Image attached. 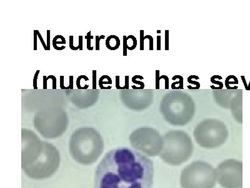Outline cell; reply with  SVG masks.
I'll use <instances>...</instances> for the list:
<instances>
[{"label":"cell","mask_w":250,"mask_h":188,"mask_svg":"<svg viewBox=\"0 0 250 188\" xmlns=\"http://www.w3.org/2000/svg\"><path fill=\"white\" fill-rule=\"evenodd\" d=\"M153 174L150 159L130 148H116L97 166L94 188H151Z\"/></svg>","instance_id":"cell-1"},{"label":"cell","mask_w":250,"mask_h":188,"mask_svg":"<svg viewBox=\"0 0 250 188\" xmlns=\"http://www.w3.org/2000/svg\"><path fill=\"white\" fill-rule=\"evenodd\" d=\"M100 135L91 129L78 130L71 137L70 152L73 159L80 164L89 166L98 159L103 151Z\"/></svg>","instance_id":"cell-2"},{"label":"cell","mask_w":250,"mask_h":188,"mask_svg":"<svg viewBox=\"0 0 250 188\" xmlns=\"http://www.w3.org/2000/svg\"><path fill=\"white\" fill-rule=\"evenodd\" d=\"M193 151L192 142L186 134L173 132L166 135L160 157L168 164L179 166L190 158Z\"/></svg>","instance_id":"cell-3"},{"label":"cell","mask_w":250,"mask_h":188,"mask_svg":"<svg viewBox=\"0 0 250 188\" xmlns=\"http://www.w3.org/2000/svg\"><path fill=\"white\" fill-rule=\"evenodd\" d=\"M60 164V155L58 151L53 145L43 142L40 155L31 164L22 168L30 178L43 180L53 176Z\"/></svg>","instance_id":"cell-4"},{"label":"cell","mask_w":250,"mask_h":188,"mask_svg":"<svg viewBox=\"0 0 250 188\" xmlns=\"http://www.w3.org/2000/svg\"><path fill=\"white\" fill-rule=\"evenodd\" d=\"M216 181V170L208 163L201 161L186 166L180 177L182 188H213Z\"/></svg>","instance_id":"cell-5"},{"label":"cell","mask_w":250,"mask_h":188,"mask_svg":"<svg viewBox=\"0 0 250 188\" xmlns=\"http://www.w3.org/2000/svg\"><path fill=\"white\" fill-rule=\"evenodd\" d=\"M195 137L200 146L206 149H214L225 142L227 131L221 124L207 122L199 125L195 129Z\"/></svg>","instance_id":"cell-6"},{"label":"cell","mask_w":250,"mask_h":188,"mask_svg":"<svg viewBox=\"0 0 250 188\" xmlns=\"http://www.w3.org/2000/svg\"><path fill=\"white\" fill-rule=\"evenodd\" d=\"M130 142L135 149L150 157L160 154L163 147V141L158 133L150 129L135 131L130 137Z\"/></svg>","instance_id":"cell-7"},{"label":"cell","mask_w":250,"mask_h":188,"mask_svg":"<svg viewBox=\"0 0 250 188\" xmlns=\"http://www.w3.org/2000/svg\"><path fill=\"white\" fill-rule=\"evenodd\" d=\"M242 164L234 159L221 162L216 169L217 180L224 188H237L241 184Z\"/></svg>","instance_id":"cell-8"},{"label":"cell","mask_w":250,"mask_h":188,"mask_svg":"<svg viewBox=\"0 0 250 188\" xmlns=\"http://www.w3.org/2000/svg\"><path fill=\"white\" fill-rule=\"evenodd\" d=\"M43 147L41 142L33 135L23 134V148L21 156L22 168L31 164L40 155Z\"/></svg>","instance_id":"cell-9"},{"label":"cell","mask_w":250,"mask_h":188,"mask_svg":"<svg viewBox=\"0 0 250 188\" xmlns=\"http://www.w3.org/2000/svg\"><path fill=\"white\" fill-rule=\"evenodd\" d=\"M106 46L110 50H116L120 46V40L117 36L110 35L106 40Z\"/></svg>","instance_id":"cell-10"},{"label":"cell","mask_w":250,"mask_h":188,"mask_svg":"<svg viewBox=\"0 0 250 188\" xmlns=\"http://www.w3.org/2000/svg\"><path fill=\"white\" fill-rule=\"evenodd\" d=\"M66 43V40L64 36L62 35L58 34V35L55 36L53 40V46L54 48L56 50H62L65 49L66 47L65 46H62L61 47H58V44H65Z\"/></svg>","instance_id":"cell-11"},{"label":"cell","mask_w":250,"mask_h":188,"mask_svg":"<svg viewBox=\"0 0 250 188\" xmlns=\"http://www.w3.org/2000/svg\"><path fill=\"white\" fill-rule=\"evenodd\" d=\"M137 46V40L133 35H129L126 37V48L128 50H133Z\"/></svg>","instance_id":"cell-12"},{"label":"cell","mask_w":250,"mask_h":188,"mask_svg":"<svg viewBox=\"0 0 250 188\" xmlns=\"http://www.w3.org/2000/svg\"><path fill=\"white\" fill-rule=\"evenodd\" d=\"M104 84H112V80L110 78V77L108 75H103L100 77L99 80V85L101 89H111V86L107 87H104L103 86Z\"/></svg>","instance_id":"cell-13"},{"label":"cell","mask_w":250,"mask_h":188,"mask_svg":"<svg viewBox=\"0 0 250 188\" xmlns=\"http://www.w3.org/2000/svg\"><path fill=\"white\" fill-rule=\"evenodd\" d=\"M176 79H179V81L178 82H174V83H173L171 85V88L173 89H176V87L177 85H179V87H178V89H183V77L181 75H174V76L172 78V80H175Z\"/></svg>","instance_id":"cell-14"},{"label":"cell","mask_w":250,"mask_h":188,"mask_svg":"<svg viewBox=\"0 0 250 188\" xmlns=\"http://www.w3.org/2000/svg\"><path fill=\"white\" fill-rule=\"evenodd\" d=\"M230 84H238V80L236 77L234 75H229L226 77L225 80V85L228 89H231Z\"/></svg>","instance_id":"cell-15"},{"label":"cell","mask_w":250,"mask_h":188,"mask_svg":"<svg viewBox=\"0 0 250 188\" xmlns=\"http://www.w3.org/2000/svg\"><path fill=\"white\" fill-rule=\"evenodd\" d=\"M222 77L221 76H219V75H213V77H211V82L212 83L215 84H217L218 85V89H222L223 88V84L221 82H219L216 80V79H218V78Z\"/></svg>","instance_id":"cell-16"},{"label":"cell","mask_w":250,"mask_h":188,"mask_svg":"<svg viewBox=\"0 0 250 188\" xmlns=\"http://www.w3.org/2000/svg\"><path fill=\"white\" fill-rule=\"evenodd\" d=\"M91 31H89L85 36V38L87 40V45H86V47H87V49L88 50H93V47H91V40H92L94 36L91 35Z\"/></svg>","instance_id":"cell-17"},{"label":"cell","mask_w":250,"mask_h":188,"mask_svg":"<svg viewBox=\"0 0 250 188\" xmlns=\"http://www.w3.org/2000/svg\"><path fill=\"white\" fill-rule=\"evenodd\" d=\"M105 38V36L101 35V36H96L95 37V41H96V47L95 49L96 50H100V40L104 39Z\"/></svg>","instance_id":"cell-18"},{"label":"cell","mask_w":250,"mask_h":188,"mask_svg":"<svg viewBox=\"0 0 250 188\" xmlns=\"http://www.w3.org/2000/svg\"><path fill=\"white\" fill-rule=\"evenodd\" d=\"M144 30H140V50H144V41H145Z\"/></svg>","instance_id":"cell-19"},{"label":"cell","mask_w":250,"mask_h":188,"mask_svg":"<svg viewBox=\"0 0 250 188\" xmlns=\"http://www.w3.org/2000/svg\"><path fill=\"white\" fill-rule=\"evenodd\" d=\"M39 72H40V70H38L36 71L35 74H34V79H33V89H38V86H37V80H38V75H39Z\"/></svg>","instance_id":"cell-20"},{"label":"cell","mask_w":250,"mask_h":188,"mask_svg":"<svg viewBox=\"0 0 250 188\" xmlns=\"http://www.w3.org/2000/svg\"><path fill=\"white\" fill-rule=\"evenodd\" d=\"M70 48L72 50H80V47L79 45L78 47H75L73 44V36L71 35L70 36Z\"/></svg>","instance_id":"cell-21"},{"label":"cell","mask_w":250,"mask_h":188,"mask_svg":"<svg viewBox=\"0 0 250 188\" xmlns=\"http://www.w3.org/2000/svg\"><path fill=\"white\" fill-rule=\"evenodd\" d=\"M169 50V30H165V50Z\"/></svg>","instance_id":"cell-22"},{"label":"cell","mask_w":250,"mask_h":188,"mask_svg":"<svg viewBox=\"0 0 250 188\" xmlns=\"http://www.w3.org/2000/svg\"><path fill=\"white\" fill-rule=\"evenodd\" d=\"M49 79H52L53 80V89H56V78L54 75H49L47 77L46 80L48 81Z\"/></svg>","instance_id":"cell-23"},{"label":"cell","mask_w":250,"mask_h":188,"mask_svg":"<svg viewBox=\"0 0 250 188\" xmlns=\"http://www.w3.org/2000/svg\"><path fill=\"white\" fill-rule=\"evenodd\" d=\"M36 32H37V34H38V36L39 37V40H40L41 43V44H42V45H43V48H44V49L45 50H48V48H47L46 44L45 42H44V40H43V38H42V36H41V33H39V31H38V30H36Z\"/></svg>","instance_id":"cell-24"},{"label":"cell","mask_w":250,"mask_h":188,"mask_svg":"<svg viewBox=\"0 0 250 188\" xmlns=\"http://www.w3.org/2000/svg\"><path fill=\"white\" fill-rule=\"evenodd\" d=\"M188 83H190V84H193V85H195V87H196V89H200V83L198 82H196V81H194V80H193V79H191V76H189L188 78Z\"/></svg>","instance_id":"cell-25"},{"label":"cell","mask_w":250,"mask_h":188,"mask_svg":"<svg viewBox=\"0 0 250 188\" xmlns=\"http://www.w3.org/2000/svg\"><path fill=\"white\" fill-rule=\"evenodd\" d=\"M93 89H96V70H93Z\"/></svg>","instance_id":"cell-26"},{"label":"cell","mask_w":250,"mask_h":188,"mask_svg":"<svg viewBox=\"0 0 250 188\" xmlns=\"http://www.w3.org/2000/svg\"><path fill=\"white\" fill-rule=\"evenodd\" d=\"M161 78L159 75V70H156V89H159V82H160Z\"/></svg>","instance_id":"cell-27"},{"label":"cell","mask_w":250,"mask_h":188,"mask_svg":"<svg viewBox=\"0 0 250 188\" xmlns=\"http://www.w3.org/2000/svg\"><path fill=\"white\" fill-rule=\"evenodd\" d=\"M145 38H148L150 40V50H153V38L151 35L145 36Z\"/></svg>","instance_id":"cell-28"},{"label":"cell","mask_w":250,"mask_h":188,"mask_svg":"<svg viewBox=\"0 0 250 188\" xmlns=\"http://www.w3.org/2000/svg\"><path fill=\"white\" fill-rule=\"evenodd\" d=\"M126 36H123V56H127V48H126Z\"/></svg>","instance_id":"cell-29"},{"label":"cell","mask_w":250,"mask_h":188,"mask_svg":"<svg viewBox=\"0 0 250 188\" xmlns=\"http://www.w3.org/2000/svg\"><path fill=\"white\" fill-rule=\"evenodd\" d=\"M115 81H116V88L117 89H125L124 87H121L120 85H119V81H120V77L118 76V75L116 76Z\"/></svg>","instance_id":"cell-30"},{"label":"cell","mask_w":250,"mask_h":188,"mask_svg":"<svg viewBox=\"0 0 250 188\" xmlns=\"http://www.w3.org/2000/svg\"><path fill=\"white\" fill-rule=\"evenodd\" d=\"M161 79H164L165 80V89H169V78L168 76L165 75H163L160 76Z\"/></svg>","instance_id":"cell-31"},{"label":"cell","mask_w":250,"mask_h":188,"mask_svg":"<svg viewBox=\"0 0 250 188\" xmlns=\"http://www.w3.org/2000/svg\"><path fill=\"white\" fill-rule=\"evenodd\" d=\"M47 48L48 50H50V30H47Z\"/></svg>","instance_id":"cell-32"},{"label":"cell","mask_w":250,"mask_h":188,"mask_svg":"<svg viewBox=\"0 0 250 188\" xmlns=\"http://www.w3.org/2000/svg\"><path fill=\"white\" fill-rule=\"evenodd\" d=\"M132 82H133L134 83V84H138V85H140V86L141 87V89H144V87H145V84H144L143 82H141V81H137L136 80V79H135L134 77H133V78H132Z\"/></svg>","instance_id":"cell-33"},{"label":"cell","mask_w":250,"mask_h":188,"mask_svg":"<svg viewBox=\"0 0 250 188\" xmlns=\"http://www.w3.org/2000/svg\"><path fill=\"white\" fill-rule=\"evenodd\" d=\"M37 36L36 30H34V50H37Z\"/></svg>","instance_id":"cell-34"},{"label":"cell","mask_w":250,"mask_h":188,"mask_svg":"<svg viewBox=\"0 0 250 188\" xmlns=\"http://www.w3.org/2000/svg\"><path fill=\"white\" fill-rule=\"evenodd\" d=\"M60 88L61 89H70L69 87H65L64 85V76H60Z\"/></svg>","instance_id":"cell-35"},{"label":"cell","mask_w":250,"mask_h":188,"mask_svg":"<svg viewBox=\"0 0 250 188\" xmlns=\"http://www.w3.org/2000/svg\"><path fill=\"white\" fill-rule=\"evenodd\" d=\"M157 50H161V36H157Z\"/></svg>","instance_id":"cell-36"},{"label":"cell","mask_w":250,"mask_h":188,"mask_svg":"<svg viewBox=\"0 0 250 188\" xmlns=\"http://www.w3.org/2000/svg\"><path fill=\"white\" fill-rule=\"evenodd\" d=\"M241 80H242V81H243V85H244V87H245V89L246 90H248V85L247 84L246 81L245 77L243 76V75H242V76H241Z\"/></svg>","instance_id":"cell-37"},{"label":"cell","mask_w":250,"mask_h":188,"mask_svg":"<svg viewBox=\"0 0 250 188\" xmlns=\"http://www.w3.org/2000/svg\"><path fill=\"white\" fill-rule=\"evenodd\" d=\"M79 47L80 50H83V36H79Z\"/></svg>","instance_id":"cell-38"},{"label":"cell","mask_w":250,"mask_h":188,"mask_svg":"<svg viewBox=\"0 0 250 188\" xmlns=\"http://www.w3.org/2000/svg\"><path fill=\"white\" fill-rule=\"evenodd\" d=\"M70 89H73V76L71 75L70 76V85H69Z\"/></svg>","instance_id":"cell-39"},{"label":"cell","mask_w":250,"mask_h":188,"mask_svg":"<svg viewBox=\"0 0 250 188\" xmlns=\"http://www.w3.org/2000/svg\"><path fill=\"white\" fill-rule=\"evenodd\" d=\"M124 87L125 89H129V76H125V85Z\"/></svg>","instance_id":"cell-40"},{"label":"cell","mask_w":250,"mask_h":188,"mask_svg":"<svg viewBox=\"0 0 250 188\" xmlns=\"http://www.w3.org/2000/svg\"><path fill=\"white\" fill-rule=\"evenodd\" d=\"M43 77V89H48V86H47V80H46L47 77L44 75Z\"/></svg>","instance_id":"cell-41"},{"label":"cell","mask_w":250,"mask_h":188,"mask_svg":"<svg viewBox=\"0 0 250 188\" xmlns=\"http://www.w3.org/2000/svg\"><path fill=\"white\" fill-rule=\"evenodd\" d=\"M248 90H250V81L249 84H248Z\"/></svg>","instance_id":"cell-42"},{"label":"cell","mask_w":250,"mask_h":188,"mask_svg":"<svg viewBox=\"0 0 250 188\" xmlns=\"http://www.w3.org/2000/svg\"><path fill=\"white\" fill-rule=\"evenodd\" d=\"M161 32V30H157V33H159Z\"/></svg>","instance_id":"cell-43"}]
</instances>
